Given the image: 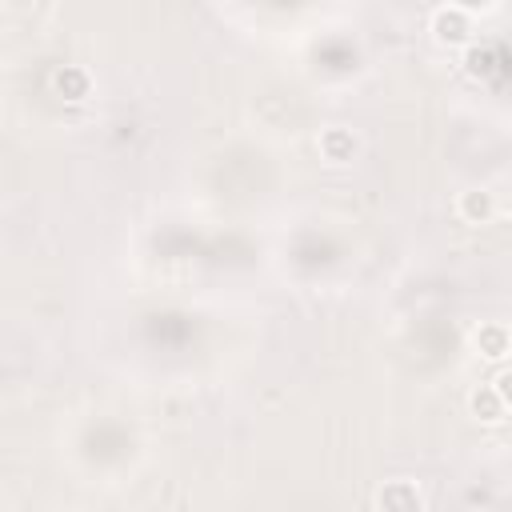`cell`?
I'll return each instance as SVG.
<instances>
[{
    "label": "cell",
    "instance_id": "30bf717a",
    "mask_svg": "<svg viewBox=\"0 0 512 512\" xmlns=\"http://www.w3.org/2000/svg\"><path fill=\"white\" fill-rule=\"evenodd\" d=\"M504 212H508V220H512V192L504 196Z\"/></svg>",
    "mask_w": 512,
    "mask_h": 512
},
{
    "label": "cell",
    "instance_id": "5b68a950",
    "mask_svg": "<svg viewBox=\"0 0 512 512\" xmlns=\"http://www.w3.org/2000/svg\"><path fill=\"white\" fill-rule=\"evenodd\" d=\"M456 212L464 224H488L496 216V196L488 188H468V192H460Z\"/></svg>",
    "mask_w": 512,
    "mask_h": 512
},
{
    "label": "cell",
    "instance_id": "277c9868",
    "mask_svg": "<svg viewBox=\"0 0 512 512\" xmlns=\"http://www.w3.org/2000/svg\"><path fill=\"white\" fill-rule=\"evenodd\" d=\"M52 88H56V96H64L68 104H80V100H88V92H92V76H88V68H80V64H60V68L52 72Z\"/></svg>",
    "mask_w": 512,
    "mask_h": 512
},
{
    "label": "cell",
    "instance_id": "7a4b0ae2",
    "mask_svg": "<svg viewBox=\"0 0 512 512\" xmlns=\"http://www.w3.org/2000/svg\"><path fill=\"white\" fill-rule=\"evenodd\" d=\"M380 512H424V496L412 480H384L376 492Z\"/></svg>",
    "mask_w": 512,
    "mask_h": 512
},
{
    "label": "cell",
    "instance_id": "3957f363",
    "mask_svg": "<svg viewBox=\"0 0 512 512\" xmlns=\"http://www.w3.org/2000/svg\"><path fill=\"white\" fill-rule=\"evenodd\" d=\"M472 348H476L484 360H504V356H512V328L500 324V320H484V324L472 332Z\"/></svg>",
    "mask_w": 512,
    "mask_h": 512
},
{
    "label": "cell",
    "instance_id": "6da1fadb",
    "mask_svg": "<svg viewBox=\"0 0 512 512\" xmlns=\"http://www.w3.org/2000/svg\"><path fill=\"white\" fill-rule=\"evenodd\" d=\"M432 36L448 48H460V44H472V8L464 4H440L432 12Z\"/></svg>",
    "mask_w": 512,
    "mask_h": 512
},
{
    "label": "cell",
    "instance_id": "52a82bcc",
    "mask_svg": "<svg viewBox=\"0 0 512 512\" xmlns=\"http://www.w3.org/2000/svg\"><path fill=\"white\" fill-rule=\"evenodd\" d=\"M468 408H472V416L476 420H484V424H500L504 420V400H500V392L492 388V384H480V388H472V396H468Z\"/></svg>",
    "mask_w": 512,
    "mask_h": 512
},
{
    "label": "cell",
    "instance_id": "ba28073f",
    "mask_svg": "<svg viewBox=\"0 0 512 512\" xmlns=\"http://www.w3.org/2000/svg\"><path fill=\"white\" fill-rule=\"evenodd\" d=\"M492 48H480V44H468L464 48V72L468 76H488L492 72Z\"/></svg>",
    "mask_w": 512,
    "mask_h": 512
},
{
    "label": "cell",
    "instance_id": "8992f818",
    "mask_svg": "<svg viewBox=\"0 0 512 512\" xmlns=\"http://www.w3.org/2000/svg\"><path fill=\"white\" fill-rule=\"evenodd\" d=\"M356 148H360V140H356L352 128H324V132H320V152H324V160H332V164H348V160L356 156Z\"/></svg>",
    "mask_w": 512,
    "mask_h": 512
},
{
    "label": "cell",
    "instance_id": "9c48e42d",
    "mask_svg": "<svg viewBox=\"0 0 512 512\" xmlns=\"http://www.w3.org/2000/svg\"><path fill=\"white\" fill-rule=\"evenodd\" d=\"M492 388L500 392V400H504V408H512V368H500V372L492 376Z\"/></svg>",
    "mask_w": 512,
    "mask_h": 512
}]
</instances>
